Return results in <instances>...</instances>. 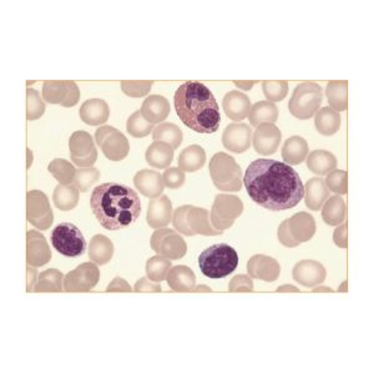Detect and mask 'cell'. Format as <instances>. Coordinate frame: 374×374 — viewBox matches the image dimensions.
Listing matches in <instances>:
<instances>
[{
    "label": "cell",
    "instance_id": "52",
    "mask_svg": "<svg viewBox=\"0 0 374 374\" xmlns=\"http://www.w3.org/2000/svg\"><path fill=\"white\" fill-rule=\"evenodd\" d=\"M134 291L139 292V293H146V292L160 293L163 291V287H161V285L158 282H153L151 279L144 277V279H139L136 284H135Z\"/></svg>",
    "mask_w": 374,
    "mask_h": 374
},
{
    "label": "cell",
    "instance_id": "61",
    "mask_svg": "<svg viewBox=\"0 0 374 374\" xmlns=\"http://www.w3.org/2000/svg\"><path fill=\"white\" fill-rule=\"evenodd\" d=\"M28 155H29V163H28V168H29L32 163V151L30 150H28Z\"/></svg>",
    "mask_w": 374,
    "mask_h": 374
},
{
    "label": "cell",
    "instance_id": "3",
    "mask_svg": "<svg viewBox=\"0 0 374 374\" xmlns=\"http://www.w3.org/2000/svg\"><path fill=\"white\" fill-rule=\"evenodd\" d=\"M175 110L186 127L199 134H215L221 114L211 90L199 81H187L176 90Z\"/></svg>",
    "mask_w": 374,
    "mask_h": 374
},
{
    "label": "cell",
    "instance_id": "57",
    "mask_svg": "<svg viewBox=\"0 0 374 374\" xmlns=\"http://www.w3.org/2000/svg\"><path fill=\"white\" fill-rule=\"evenodd\" d=\"M276 292H279V293H285V292H300V290L297 288V287H295V286L292 285H285V286H281L279 288H277L276 290Z\"/></svg>",
    "mask_w": 374,
    "mask_h": 374
},
{
    "label": "cell",
    "instance_id": "14",
    "mask_svg": "<svg viewBox=\"0 0 374 374\" xmlns=\"http://www.w3.org/2000/svg\"><path fill=\"white\" fill-rule=\"evenodd\" d=\"M100 281V269L94 262H85L70 271L64 279L65 292H89Z\"/></svg>",
    "mask_w": 374,
    "mask_h": 374
},
{
    "label": "cell",
    "instance_id": "4",
    "mask_svg": "<svg viewBox=\"0 0 374 374\" xmlns=\"http://www.w3.org/2000/svg\"><path fill=\"white\" fill-rule=\"evenodd\" d=\"M238 255L227 243H216L206 248L199 257L201 272L209 279H223L238 269Z\"/></svg>",
    "mask_w": 374,
    "mask_h": 374
},
{
    "label": "cell",
    "instance_id": "7",
    "mask_svg": "<svg viewBox=\"0 0 374 374\" xmlns=\"http://www.w3.org/2000/svg\"><path fill=\"white\" fill-rule=\"evenodd\" d=\"M323 100L321 85L306 81L296 88L288 103L292 115L298 120H308L316 115Z\"/></svg>",
    "mask_w": 374,
    "mask_h": 374
},
{
    "label": "cell",
    "instance_id": "21",
    "mask_svg": "<svg viewBox=\"0 0 374 374\" xmlns=\"http://www.w3.org/2000/svg\"><path fill=\"white\" fill-rule=\"evenodd\" d=\"M173 220V204L166 195L151 199L148 204L146 221L151 228H163L169 225Z\"/></svg>",
    "mask_w": 374,
    "mask_h": 374
},
{
    "label": "cell",
    "instance_id": "47",
    "mask_svg": "<svg viewBox=\"0 0 374 374\" xmlns=\"http://www.w3.org/2000/svg\"><path fill=\"white\" fill-rule=\"evenodd\" d=\"M348 175L343 170L334 169L327 176L326 185L328 190L337 195H346L348 191Z\"/></svg>",
    "mask_w": 374,
    "mask_h": 374
},
{
    "label": "cell",
    "instance_id": "6",
    "mask_svg": "<svg viewBox=\"0 0 374 374\" xmlns=\"http://www.w3.org/2000/svg\"><path fill=\"white\" fill-rule=\"evenodd\" d=\"M316 230L315 217L307 212H298L279 225V242L286 247H298L300 243L310 241Z\"/></svg>",
    "mask_w": 374,
    "mask_h": 374
},
{
    "label": "cell",
    "instance_id": "27",
    "mask_svg": "<svg viewBox=\"0 0 374 374\" xmlns=\"http://www.w3.org/2000/svg\"><path fill=\"white\" fill-rule=\"evenodd\" d=\"M329 197V190L327 187L326 181L321 177H313L308 180L305 186V202L312 211H320L322 206Z\"/></svg>",
    "mask_w": 374,
    "mask_h": 374
},
{
    "label": "cell",
    "instance_id": "36",
    "mask_svg": "<svg viewBox=\"0 0 374 374\" xmlns=\"http://www.w3.org/2000/svg\"><path fill=\"white\" fill-rule=\"evenodd\" d=\"M327 99L329 107L333 110H347L348 107V81L346 80H332L327 84Z\"/></svg>",
    "mask_w": 374,
    "mask_h": 374
},
{
    "label": "cell",
    "instance_id": "26",
    "mask_svg": "<svg viewBox=\"0 0 374 374\" xmlns=\"http://www.w3.org/2000/svg\"><path fill=\"white\" fill-rule=\"evenodd\" d=\"M169 287L175 292H194L196 287V276L194 271L187 266L171 267L166 277Z\"/></svg>",
    "mask_w": 374,
    "mask_h": 374
},
{
    "label": "cell",
    "instance_id": "1",
    "mask_svg": "<svg viewBox=\"0 0 374 374\" xmlns=\"http://www.w3.org/2000/svg\"><path fill=\"white\" fill-rule=\"evenodd\" d=\"M243 184L251 200L269 211L291 210L305 197V186L297 171L271 158L250 163Z\"/></svg>",
    "mask_w": 374,
    "mask_h": 374
},
{
    "label": "cell",
    "instance_id": "18",
    "mask_svg": "<svg viewBox=\"0 0 374 374\" xmlns=\"http://www.w3.org/2000/svg\"><path fill=\"white\" fill-rule=\"evenodd\" d=\"M52 259V250L47 238L37 230H30L27 233V262L33 267H42Z\"/></svg>",
    "mask_w": 374,
    "mask_h": 374
},
{
    "label": "cell",
    "instance_id": "56",
    "mask_svg": "<svg viewBox=\"0 0 374 374\" xmlns=\"http://www.w3.org/2000/svg\"><path fill=\"white\" fill-rule=\"evenodd\" d=\"M256 81H233V84L236 85L238 88L242 90H251L253 88Z\"/></svg>",
    "mask_w": 374,
    "mask_h": 374
},
{
    "label": "cell",
    "instance_id": "39",
    "mask_svg": "<svg viewBox=\"0 0 374 374\" xmlns=\"http://www.w3.org/2000/svg\"><path fill=\"white\" fill-rule=\"evenodd\" d=\"M153 141L169 144L171 148L176 150L182 143L184 134L177 125L171 124V122H163L153 129Z\"/></svg>",
    "mask_w": 374,
    "mask_h": 374
},
{
    "label": "cell",
    "instance_id": "29",
    "mask_svg": "<svg viewBox=\"0 0 374 374\" xmlns=\"http://www.w3.org/2000/svg\"><path fill=\"white\" fill-rule=\"evenodd\" d=\"M310 153L308 143L303 137L291 136L282 148V158L287 165H300L306 160Z\"/></svg>",
    "mask_w": 374,
    "mask_h": 374
},
{
    "label": "cell",
    "instance_id": "49",
    "mask_svg": "<svg viewBox=\"0 0 374 374\" xmlns=\"http://www.w3.org/2000/svg\"><path fill=\"white\" fill-rule=\"evenodd\" d=\"M163 184L171 190H176L182 187L186 181L185 171L180 168H168L163 174Z\"/></svg>",
    "mask_w": 374,
    "mask_h": 374
},
{
    "label": "cell",
    "instance_id": "8",
    "mask_svg": "<svg viewBox=\"0 0 374 374\" xmlns=\"http://www.w3.org/2000/svg\"><path fill=\"white\" fill-rule=\"evenodd\" d=\"M52 245L60 255L75 259L86 252V241L83 233L74 223H59L52 232Z\"/></svg>",
    "mask_w": 374,
    "mask_h": 374
},
{
    "label": "cell",
    "instance_id": "54",
    "mask_svg": "<svg viewBox=\"0 0 374 374\" xmlns=\"http://www.w3.org/2000/svg\"><path fill=\"white\" fill-rule=\"evenodd\" d=\"M132 286L129 285V282L122 279V277H115L106 288V292L109 293L110 292H132Z\"/></svg>",
    "mask_w": 374,
    "mask_h": 374
},
{
    "label": "cell",
    "instance_id": "13",
    "mask_svg": "<svg viewBox=\"0 0 374 374\" xmlns=\"http://www.w3.org/2000/svg\"><path fill=\"white\" fill-rule=\"evenodd\" d=\"M28 221L40 231L49 230L54 222L53 210L48 196L42 191L32 190L27 194Z\"/></svg>",
    "mask_w": 374,
    "mask_h": 374
},
{
    "label": "cell",
    "instance_id": "32",
    "mask_svg": "<svg viewBox=\"0 0 374 374\" xmlns=\"http://www.w3.org/2000/svg\"><path fill=\"white\" fill-rule=\"evenodd\" d=\"M307 168L313 174L325 176L337 168V158L326 150H316L307 156Z\"/></svg>",
    "mask_w": 374,
    "mask_h": 374
},
{
    "label": "cell",
    "instance_id": "38",
    "mask_svg": "<svg viewBox=\"0 0 374 374\" xmlns=\"http://www.w3.org/2000/svg\"><path fill=\"white\" fill-rule=\"evenodd\" d=\"M79 192L74 185H58L54 190V205L62 211H71L79 204Z\"/></svg>",
    "mask_w": 374,
    "mask_h": 374
},
{
    "label": "cell",
    "instance_id": "55",
    "mask_svg": "<svg viewBox=\"0 0 374 374\" xmlns=\"http://www.w3.org/2000/svg\"><path fill=\"white\" fill-rule=\"evenodd\" d=\"M37 272L35 267H27V291L28 292H33L35 286L37 284Z\"/></svg>",
    "mask_w": 374,
    "mask_h": 374
},
{
    "label": "cell",
    "instance_id": "11",
    "mask_svg": "<svg viewBox=\"0 0 374 374\" xmlns=\"http://www.w3.org/2000/svg\"><path fill=\"white\" fill-rule=\"evenodd\" d=\"M153 251L166 259H181L187 252V245L177 232L168 227L158 228L150 241Z\"/></svg>",
    "mask_w": 374,
    "mask_h": 374
},
{
    "label": "cell",
    "instance_id": "28",
    "mask_svg": "<svg viewBox=\"0 0 374 374\" xmlns=\"http://www.w3.org/2000/svg\"><path fill=\"white\" fill-rule=\"evenodd\" d=\"M141 115L151 124L163 122L170 115V103L161 95H151L145 99L141 106Z\"/></svg>",
    "mask_w": 374,
    "mask_h": 374
},
{
    "label": "cell",
    "instance_id": "48",
    "mask_svg": "<svg viewBox=\"0 0 374 374\" xmlns=\"http://www.w3.org/2000/svg\"><path fill=\"white\" fill-rule=\"evenodd\" d=\"M153 81H132V80H124L122 81V93L129 98H144L148 95L150 90L153 88Z\"/></svg>",
    "mask_w": 374,
    "mask_h": 374
},
{
    "label": "cell",
    "instance_id": "34",
    "mask_svg": "<svg viewBox=\"0 0 374 374\" xmlns=\"http://www.w3.org/2000/svg\"><path fill=\"white\" fill-rule=\"evenodd\" d=\"M322 218L329 226H339L346 220L347 207L339 195L331 196L322 206Z\"/></svg>",
    "mask_w": 374,
    "mask_h": 374
},
{
    "label": "cell",
    "instance_id": "59",
    "mask_svg": "<svg viewBox=\"0 0 374 374\" xmlns=\"http://www.w3.org/2000/svg\"><path fill=\"white\" fill-rule=\"evenodd\" d=\"M194 292H211V288H210V287H207V286L201 285L197 286V288L195 287Z\"/></svg>",
    "mask_w": 374,
    "mask_h": 374
},
{
    "label": "cell",
    "instance_id": "16",
    "mask_svg": "<svg viewBox=\"0 0 374 374\" xmlns=\"http://www.w3.org/2000/svg\"><path fill=\"white\" fill-rule=\"evenodd\" d=\"M253 148L262 156L274 155L282 140V134L274 124H261L253 135Z\"/></svg>",
    "mask_w": 374,
    "mask_h": 374
},
{
    "label": "cell",
    "instance_id": "25",
    "mask_svg": "<svg viewBox=\"0 0 374 374\" xmlns=\"http://www.w3.org/2000/svg\"><path fill=\"white\" fill-rule=\"evenodd\" d=\"M80 117L90 127H99L109 120L110 107L103 99H89L80 107Z\"/></svg>",
    "mask_w": 374,
    "mask_h": 374
},
{
    "label": "cell",
    "instance_id": "53",
    "mask_svg": "<svg viewBox=\"0 0 374 374\" xmlns=\"http://www.w3.org/2000/svg\"><path fill=\"white\" fill-rule=\"evenodd\" d=\"M333 241L338 247L347 248V223H343L333 232Z\"/></svg>",
    "mask_w": 374,
    "mask_h": 374
},
{
    "label": "cell",
    "instance_id": "43",
    "mask_svg": "<svg viewBox=\"0 0 374 374\" xmlns=\"http://www.w3.org/2000/svg\"><path fill=\"white\" fill-rule=\"evenodd\" d=\"M127 132L132 135V137L136 139H143V137L148 136L150 132H153V124L148 122L143 115L141 111H136L134 112L127 122Z\"/></svg>",
    "mask_w": 374,
    "mask_h": 374
},
{
    "label": "cell",
    "instance_id": "45",
    "mask_svg": "<svg viewBox=\"0 0 374 374\" xmlns=\"http://www.w3.org/2000/svg\"><path fill=\"white\" fill-rule=\"evenodd\" d=\"M262 90L267 101L279 103L288 94V83L285 80L262 81Z\"/></svg>",
    "mask_w": 374,
    "mask_h": 374
},
{
    "label": "cell",
    "instance_id": "10",
    "mask_svg": "<svg viewBox=\"0 0 374 374\" xmlns=\"http://www.w3.org/2000/svg\"><path fill=\"white\" fill-rule=\"evenodd\" d=\"M95 140L105 158L110 161H122L130 153L127 137L110 125L99 127L95 132Z\"/></svg>",
    "mask_w": 374,
    "mask_h": 374
},
{
    "label": "cell",
    "instance_id": "46",
    "mask_svg": "<svg viewBox=\"0 0 374 374\" xmlns=\"http://www.w3.org/2000/svg\"><path fill=\"white\" fill-rule=\"evenodd\" d=\"M45 112V104L42 101L39 91L34 89H27V119L29 122H34L40 119Z\"/></svg>",
    "mask_w": 374,
    "mask_h": 374
},
{
    "label": "cell",
    "instance_id": "9",
    "mask_svg": "<svg viewBox=\"0 0 374 374\" xmlns=\"http://www.w3.org/2000/svg\"><path fill=\"white\" fill-rule=\"evenodd\" d=\"M243 202L235 195H217L210 212L212 226L218 231H225L233 226L235 221L242 215Z\"/></svg>",
    "mask_w": 374,
    "mask_h": 374
},
{
    "label": "cell",
    "instance_id": "51",
    "mask_svg": "<svg viewBox=\"0 0 374 374\" xmlns=\"http://www.w3.org/2000/svg\"><path fill=\"white\" fill-rule=\"evenodd\" d=\"M228 291L231 293L236 292H253L252 279L246 274H238L233 277L228 285Z\"/></svg>",
    "mask_w": 374,
    "mask_h": 374
},
{
    "label": "cell",
    "instance_id": "24",
    "mask_svg": "<svg viewBox=\"0 0 374 374\" xmlns=\"http://www.w3.org/2000/svg\"><path fill=\"white\" fill-rule=\"evenodd\" d=\"M251 106L250 98L238 90L227 93L222 101L225 114L233 122H242L243 119L248 117Z\"/></svg>",
    "mask_w": 374,
    "mask_h": 374
},
{
    "label": "cell",
    "instance_id": "20",
    "mask_svg": "<svg viewBox=\"0 0 374 374\" xmlns=\"http://www.w3.org/2000/svg\"><path fill=\"white\" fill-rule=\"evenodd\" d=\"M247 272L251 279H259L264 282H274L279 279L281 266L279 261L274 257L264 255H255L248 261Z\"/></svg>",
    "mask_w": 374,
    "mask_h": 374
},
{
    "label": "cell",
    "instance_id": "2",
    "mask_svg": "<svg viewBox=\"0 0 374 374\" xmlns=\"http://www.w3.org/2000/svg\"><path fill=\"white\" fill-rule=\"evenodd\" d=\"M90 206L96 220L107 231L132 226L141 215V201L127 185L106 182L94 189Z\"/></svg>",
    "mask_w": 374,
    "mask_h": 374
},
{
    "label": "cell",
    "instance_id": "50",
    "mask_svg": "<svg viewBox=\"0 0 374 374\" xmlns=\"http://www.w3.org/2000/svg\"><path fill=\"white\" fill-rule=\"evenodd\" d=\"M187 206L189 205L181 206L175 210L173 215V225L176 231H179L185 236H194L187 226Z\"/></svg>",
    "mask_w": 374,
    "mask_h": 374
},
{
    "label": "cell",
    "instance_id": "60",
    "mask_svg": "<svg viewBox=\"0 0 374 374\" xmlns=\"http://www.w3.org/2000/svg\"><path fill=\"white\" fill-rule=\"evenodd\" d=\"M346 291H347V281H344L339 288V292H346Z\"/></svg>",
    "mask_w": 374,
    "mask_h": 374
},
{
    "label": "cell",
    "instance_id": "19",
    "mask_svg": "<svg viewBox=\"0 0 374 374\" xmlns=\"http://www.w3.org/2000/svg\"><path fill=\"white\" fill-rule=\"evenodd\" d=\"M293 279L305 287H316L325 282L327 271L323 264L315 259H302L293 267Z\"/></svg>",
    "mask_w": 374,
    "mask_h": 374
},
{
    "label": "cell",
    "instance_id": "17",
    "mask_svg": "<svg viewBox=\"0 0 374 374\" xmlns=\"http://www.w3.org/2000/svg\"><path fill=\"white\" fill-rule=\"evenodd\" d=\"M252 129L246 124H230L222 134L223 146L232 153H242L251 148Z\"/></svg>",
    "mask_w": 374,
    "mask_h": 374
},
{
    "label": "cell",
    "instance_id": "35",
    "mask_svg": "<svg viewBox=\"0 0 374 374\" xmlns=\"http://www.w3.org/2000/svg\"><path fill=\"white\" fill-rule=\"evenodd\" d=\"M248 119L250 124L255 127L261 124H274L279 120V109L271 101H259L251 106Z\"/></svg>",
    "mask_w": 374,
    "mask_h": 374
},
{
    "label": "cell",
    "instance_id": "41",
    "mask_svg": "<svg viewBox=\"0 0 374 374\" xmlns=\"http://www.w3.org/2000/svg\"><path fill=\"white\" fill-rule=\"evenodd\" d=\"M48 170L60 185H71L75 182L76 169L73 163L64 158H54L53 161L49 163Z\"/></svg>",
    "mask_w": 374,
    "mask_h": 374
},
{
    "label": "cell",
    "instance_id": "37",
    "mask_svg": "<svg viewBox=\"0 0 374 374\" xmlns=\"http://www.w3.org/2000/svg\"><path fill=\"white\" fill-rule=\"evenodd\" d=\"M206 163V153L200 145H191L180 153L179 168L182 171L195 173L202 169Z\"/></svg>",
    "mask_w": 374,
    "mask_h": 374
},
{
    "label": "cell",
    "instance_id": "23",
    "mask_svg": "<svg viewBox=\"0 0 374 374\" xmlns=\"http://www.w3.org/2000/svg\"><path fill=\"white\" fill-rule=\"evenodd\" d=\"M187 226L194 236L195 235H202V236L222 235V231H218L212 226L210 212L202 207L187 206Z\"/></svg>",
    "mask_w": 374,
    "mask_h": 374
},
{
    "label": "cell",
    "instance_id": "31",
    "mask_svg": "<svg viewBox=\"0 0 374 374\" xmlns=\"http://www.w3.org/2000/svg\"><path fill=\"white\" fill-rule=\"evenodd\" d=\"M89 257L94 264L99 266L109 264L114 256V245L109 238L104 235H95L90 241Z\"/></svg>",
    "mask_w": 374,
    "mask_h": 374
},
{
    "label": "cell",
    "instance_id": "42",
    "mask_svg": "<svg viewBox=\"0 0 374 374\" xmlns=\"http://www.w3.org/2000/svg\"><path fill=\"white\" fill-rule=\"evenodd\" d=\"M173 267L171 259H166L163 256H155L151 257L146 262V274L148 279H151L153 282H163L168 277L169 271Z\"/></svg>",
    "mask_w": 374,
    "mask_h": 374
},
{
    "label": "cell",
    "instance_id": "5",
    "mask_svg": "<svg viewBox=\"0 0 374 374\" xmlns=\"http://www.w3.org/2000/svg\"><path fill=\"white\" fill-rule=\"evenodd\" d=\"M209 169L212 182L218 190L238 192L242 189V169L236 160L226 153H215Z\"/></svg>",
    "mask_w": 374,
    "mask_h": 374
},
{
    "label": "cell",
    "instance_id": "15",
    "mask_svg": "<svg viewBox=\"0 0 374 374\" xmlns=\"http://www.w3.org/2000/svg\"><path fill=\"white\" fill-rule=\"evenodd\" d=\"M70 158L79 168H91L98 160L94 139L86 132H75L69 140Z\"/></svg>",
    "mask_w": 374,
    "mask_h": 374
},
{
    "label": "cell",
    "instance_id": "12",
    "mask_svg": "<svg viewBox=\"0 0 374 374\" xmlns=\"http://www.w3.org/2000/svg\"><path fill=\"white\" fill-rule=\"evenodd\" d=\"M42 99L48 104L62 105L63 107H73L80 100L79 86L71 80L44 81Z\"/></svg>",
    "mask_w": 374,
    "mask_h": 374
},
{
    "label": "cell",
    "instance_id": "40",
    "mask_svg": "<svg viewBox=\"0 0 374 374\" xmlns=\"http://www.w3.org/2000/svg\"><path fill=\"white\" fill-rule=\"evenodd\" d=\"M64 274L57 269H49L39 274L37 284L34 288V292L42 293V292H63Z\"/></svg>",
    "mask_w": 374,
    "mask_h": 374
},
{
    "label": "cell",
    "instance_id": "58",
    "mask_svg": "<svg viewBox=\"0 0 374 374\" xmlns=\"http://www.w3.org/2000/svg\"><path fill=\"white\" fill-rule=\"evenodd\" d=\"M312 292L313 293H316V292H329V293H332L333 290L329 288V287H317V288H313Z\"/></svg>",
    "mask_w": 374,
    "mask_h": 374
},
{
    "label": "cell",
    "instance_id": "33",
    "mask_svg": "<svg viewBox=\"0 0 374 374\" xmlns=\"http://www.w3.org/2000/svg\"><path fill=\"white\" fill-rule=\"evenodd\" d=\"M315 127L323 136H332L341 127V115L331 107H322L315 115Z\"/></svg>",
    "mask_w": 374,
    "mask_h": 374
},
{
    "label": "cell",
    "instance_id": "22",
    "mask_svg": "<svg viewBox=\"0 0 374 374\" xmlns=\"http://www.w3.org/2000/svg\"><path fill=\"white\" fill-rule=\"evenodd\" d=\"M134 185L140 194L150 199H156L163 195L165 184L163 175L155 170H141L134 177Z\"/></svg>",
    "mask_w": 374,
    "mask_h": 374
},
{
    "label": "cell",
    "instance_id": "44",
    "mask_svg": "<svg viewBox=\"0 0 374 374\" xmlns=\"http://www.w3.org/2000/svg\"><path fill=\"white\" fill-rule=\"evenodd\" d=\"M100 180V171L95 168H81L76 170L75 187L80 192H88Z\"/></svg>",
    "mask_w": 374,
    "mask_h": 374
},
{
    "label": "cell",
    "instance_id": "30",
    "mask_svg": "<svg viewBox=\"0 0 374 374\" xmlns=\"http://www.w3.org/2000/svg\"><path fill=\"white\" fill-rule=\"evenodd\" d=\"M146 161L155 169H168L174 160V148L169 144L153 141L146 150Z\"/></svg>",
    "mask_w": 374,
    "mask_h": 374
}]
</instances>
